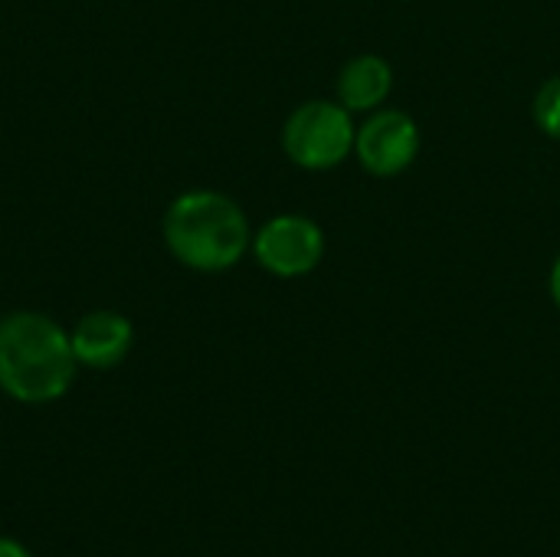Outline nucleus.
I'll return each instance as SVG.
<instances>
[{"mask_svg":"<svg viewBox=\"0 0 560 557\" xmlns=\"http://www.w3.org/2000/svg\"><path fill=\"white\" fill-rule=\"evenodd\" d=\"M69 332L43 312L0 318V391L20 404L59 401L75 381Z\"/></svg>","mask_w":560,"mask_h":557,"instance_id":"obj_1","label":"nucleus"},{"mask_svg":"<svg viewBox=\"0 0 560 557\" xmlns=\"http://www.w3.org/2000/svg\"><path fill=\"white\" fill-rule=\"evenodd\" d=\"M164 243L177 263L197 272H223L249 250L246 213L217 190L180 194L164 213Z\"/></svg>","mask_w":560,"mask_h":557,"instance_id":"obj_2","label":"nucleus"},{"mask_svg":"<svg viewBox=\"0 0 560 557\" xmlns=\"http://www.w3.org/2000/svg\"><path fill=\"white\" fill-rule=\"evenodd\" d=\"M354 138L358 131L351 125V112L335 102H305L282 128L285 154L308 171H328L341 164L351 154Z\"/></svg>","mask_w":560,"mask_h":557,"instance_id":"obj_3","label":"nucleus"},{"mask_svg":"<svg viewBox=\"0 0 560 557\" xmlns=\"http://www.w3.org/2000/svg\"><path fill=\"white\" fill-rule=\"evenodd\" d=\"M253 253L259 259L262 269H269L272 276L282 279H295L312 272L322 256H325V233L318 230L315 220L299 217V213H285L269 220L256 240H253Z\"/></svg>","mask_w":560,"mask_h":557,"instance_id":"obj_4","label":"nucleus"},{"mask_svg":"<svg viewBox=\"0 0 560 557\" xmlns=\"http://www.w3.org/2000/svg\"><path fill=\"white\" fill-rule=\"evenodd\" d=\"M354 151L371 174L394 177L413 164V158L420 151V131L410 115H404L397 108H381L358 131Z\"/></svg>","mask_w":560,"mask_h":557,"instance_id":"obj_5","label":"nucleus"},{"mask_svg":"<svg viewBox=\"0 0 560 557\" xmlns=\"http://www.w3.org/2000/svg\"><path fill=\"white\" fill-rule=\"evenodd\" d=\"M69 345L82 368L108 371L128 358V351L135 345V328L121 312L98 309L75 322V328L69 332Z\"/></svg>","mask_w":560,"mask_h":557,"instance_id":"obj_6","label":"nucleus"},{"mask_svg":"<svg viewBox=\"0 0 560 557\" xmlns=\"http://www.w3.org/2000/svg\"><path fill=\"white\" fill-rule=\"evenodd\" d=\"M394 72L381 56H358L341 69L338 95L348 112H371L377 108L390 92Z\"/></svg>","mask_w":560,"mask_h":557,"instance_id":"obj_7","label":"nucleus"},{"mask_svg":"<svg viewBox=\"0 0 560 557\" xmlns=\"http://www.w3.org/2000/svg\"><path fill=\"white\" fill-rule=\"evenodd\" d=\"M535 118H538V125L551 138H560V76L548 79L538 89V95H535Z\"/></svg>","mask_w":560,"mask_h":557,"instance_id":"obj_8","label":"nucleus"},{"mask_svg":"<svg viewBox=\"0 0 560 557\" xmlns=\"http://www.w3.org/2000/svg\"><path fill=\"white\" fill-rule=\"evenodd\" d=\"M0 557H33L23 545H16L13 538H0Z\"/></svg>","mask_w":560,"mask_h":557,"instance_id":"obj_9","label":"nucleus"},{"mask_svg":"<svg viewBox=\"0 0 560 557\" xmlns=\"http://www.w3.org/2000/svg\"><path fill=\"white\" fill-rule=\"evenodd\" d=\"M551 299L558 302L560 309V259L555 263V269H551Z\"/></svg>","mask_w":560,"mask_h":557,"instance_id":"obj_10","label":"nucleus"}]
</instances>
